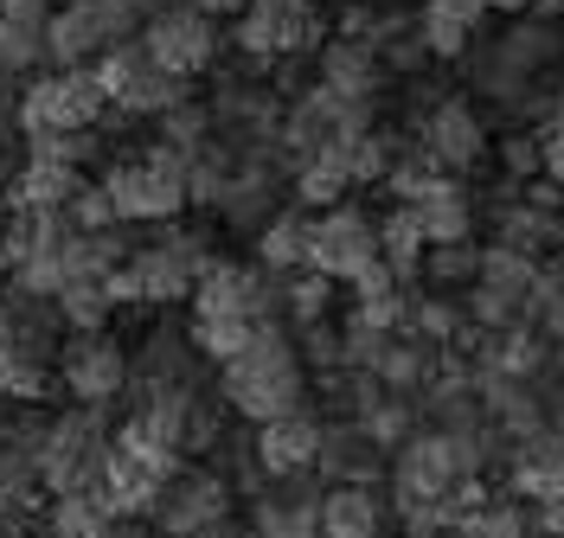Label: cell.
I'll use <instances>...</instances> for the list:
<instances>
[{"instance_id":"cell-1","label":"cell","mask_w":564,"mask_h":538,"mask_svg":"<svg viewBox=\"0 0 564 538\" xmlns=\"http://www.w3.org/2000/svg\"><path fill=\"white\" fill-rule=\"evenodd\" d=\"M218 392L245 424H270L282 410H302L308 404V359L295 347V327L289 321L257 327L245 347L218 365Z\"/></svg>"},{"instance_id":"cell-2","label":"cell","mask_w":564,"mask_h":538,"mask_svg":"<svg viewBox=\"0 0 564 538\" xmlns=\"http://www.w3.org/2000/svg\"><path fill=\"white\" fill-rule=\"evenodd\" d=\"M212 263V244L206 231H186V224H148V238H141L129 263L109 276L116 288V301L129 308V301H154V308H167V301H186L193 283H199V270Z\"/></svg>"},{"instance_id":"cell-3","label":"cell","mask_w":564,"mask_h":538,"mask_svg":"<svg viewBox=\"0 0 564 538\" xmlns=\"http://www.w3.org/2000/svg\"><path fill=\"white\" fill-rule=\"evenodd\" d=\"M109 449H116V410H109V404H70V410H52V430H45V449H39L45 494L97 487Z\"/></svg>"},{"instance_id":"cell-4","label":"cell","mask_w":564,"mask_h":538,"mask_svg":"<svg viewBox=\"0 0 564 538\" xmlns=\"http://www.w3.org/2000/svg\"><path fill=\"white\" fill-rule=\"evenodd\" d=\"M104 186H109V199H116L122 224H167V218H180L193 206V193H186V154L167 142L141 147L129 161H109Z\"/></svg>"},{"instance_id":"cell-5","label":"cell","mask_w":564,"mask_h":538,"mask_svg":"<svg viewBox=\"0 0 564 538\" xmlns=\"http://www.w3.org/2000/svg\"><path fill=\"white\" fill-rule=\"evenodd\" d=\"M129 372H135V353L109 333V327H90V333H77L65 327V340H58V392L70 404H129Z\"/></svg>"},{"instance_id":"cell-6","label":"cell","mask_w":564,"mask_h":538,"mask_svg":"<svg viewBox=\"0 0 564 538\" xmlns=\"http://www.w3.org/2000/svg\"><path fill=\"white\" fill-rule=\"evenodd\" d=\"M141 0H65L52 7V65H97L116 45L141 39Z\"/></svg>"},{"instance_id":"cell-7","label":"cell","mask_w":564,"mask_h":538,"mask_svg":"<svg viewBox=\"0 0 564 538\" xmlns=\"http://www.w3.org/2000/svg\"><path fill=\"white\" fill-rule=\"evenodd\" d=\"M109 109L104 77L90 65H58L52 77H33L20 97V129L26 135H70V129H97Z\"/></svg>"},{"instance_id":"cell-8","label":"cell","mask_w":564,"mask_h":538,"mask_svg":"<svg viewBox=\"0 0 564 538\" xmlns=\"http://www.w3.org/2000/svg\"><path fill=\"white\" fill-rule=\"evenodd\" d=\"M186 462L180 449L167 442H154V436H141L135 424H116V449H109L104 462V501L116 513H129V519H148V506L161 501V487H167V474Z\"/></svg>"},{"instance_id":"cell-9","label":"cell","mask_w":564,"mask_h":538,"mask_svg":"<svg viewBox=\"0 0 564 538\" xmlns=\"http://www.w3.org/2000/svg\"><path fill=\"white\" fill-rule=\"evenodd\" d=\"M193 315H238V321H289V301H282V276L263 263H231V256H212L193 283Z\"/></svg>"},{"instance_id":"cell-10","label":"cell","mask_w":564,"mask_h":538,"mask_svg":"<svg viewBox=\"0 0 564 538\" xmlns=\"http://www.w3.org/2000/svg\"><path fill=\"white\" fill-rule=\"evenodd\" d=\"M321 7L315 0H245V13L231 20V45L245 52L250 65H282L321 52Z\"/></svg>"},{"instance_id":"cell-11","label":"cell","mask_w":564,"mask_h":538,"mask_svg":"<svg viewBox=\"0 0 564 538\" xmlns=\"http://www.w3.org/2000/svg\"><path fill=\"white\" fill-rule=\"evenodd\" d=\"M372 122H379V103H352V97H334L327 84H308L295 103L282 109V147H289V161H308L321 147L372 129Z\"/></svg>"},{"instance_id":"cell-12","label":"cell","mask_w":564,"mask_h":538,"mask_svg":"<svg viewBox=\"0 0 564 538\" xmlns=\"http://www.w3.org/2000/svg\"><path fill=\"white\" fill-rule=\"evenodd\" d=\"M231 501H238V487H231L218 468L180 462L174 474H167V487H161V501L148 506V526H154L161 538H193L199 526L225 519V513H231Z\"/></svg>"},{"instance_id":"cell-13","label":"cell","mask_w":564,"mask_h":538,"mask_svg":"<svg viewBox=\"0 0 564 538\" xmlns=\"http://www.w3.org/2000/svg\"><path fill=\"white\" fill-rule=\"evenodd\" d=\"M97 77H104L109 103L122 109V116H167L174 103L193 97V84L174 77L167 65H154L141 39H129V45H116L109 58H97Z\"/></svg>"},{"instance_id":"cell-14","label":"cell","mask_w":564,"mask_h":538,"mask_svg":"<svg viewBox=\"0 0 564 538\" xmlns=\"http://www.w3.org/2000/svg\"><path fill=\"white\" fill-rule=\"evenodd\" d=\"M379 263V218L366 212V206H327L315 212V238H308V270L321 276H334V283H352L359 270H372Z\"/></svg>"},{"instance_id":"cell-15","label":"cell","mask_w":564,"mask_h":538,"mask_svg":"<svg viewBox=\"0 0 564 538\" xmlns=\"http://www.w3.org/2000/svg\"><path fill=\"white\" fill-rule=\"evenodd\" d=\"M141 45H148V58H154V65H167L174 77H199V72L218 65L225 33H218V20H212V13H199L193 0H180V7L154 13V20L141 26Z\"/></svg>"},{"instance_id":"cell-16","label":"cell","mask_w":564,"mask_h":538,"mask_svg":"<svg viewBox=\"0 0 564 538\" xmlns=\"http://www.w3.org/2000/svg\"><path fill=\"white\" fill-rule=\"evenodd\" d=\"M417 147L443 167V174H475L488 161V122L468 97H436V103L417 116Z\"/></svg>"},{"instance_id":"cell-17","label":"cell","mask_w":564,"mask_h":538,"mask_svg":"<svg viewBox=\"0 0 564 538\" xmlns=\"http://www.w3.org/2000/svg\"><path fill=\"white\" fill-rule=\"evenodd\" d=\"M391 455L372 442V436L359 430L352 417H327L321 424V449H315V474L327 481V487H340V481H386Z\"/></svg>"},{"instance_id":"cell-18","label":"cell","mask_w":564,"mask_h":538,"mask_svg":"<svg viewBox=\"0 0 564 538\" xmlns=\"http://www.w3.org/2000/svg\"><path fill=\"white\" fill-rule=\"evenodd\" d=\"M321 424L327 417H315L308 404L302 410H282V417H270V424H257V462H263V474L270 481H282V474H308L315 468V449H321Z\"/></svg>"},{"instance_id":"cell-19","label":"cell","mask_w":564,"mask_h":538,"mask_svg":"<svg viewBox=\"0 0 564 538\" xmlns=\"http://www.w3.org/2000/svg\"><path fill=\"white\" fill-rule=\"evenodd\" d=\"M398 513L372 481H340L321 494V538H391Z\"/></svg>"},{"instance_id":"cell-20","label":"cell","mask_w":564,"mask_h":538,"mask_svg":"<svg viewBox=\"0 0 564 538\" xmlns=\"http://www.w3.org/2000/svg\"><path fill=\"white\" fill-rule=\"evenodd\" d=\"M315 84H327L334 97H352V103H379L391 84V65L379 58V45H359V39H327L321 45V77Z\"/></svg>"},{"instance_id":"cell-21","label":"cell","mask_w":564,"mask_h":538,"mask_svg":"<svg viewBox=\"0 0 564 538\" xmlns=\"http://www.w3.org/2000/svg\"><path fill=\"white\" fill-rule=\"evenodd\" d=\"M186 378H206V353L193 347V333L174 327H154L135 347V372H129V397L135 392H161V385H186Z\"/></svg>"},{"instance_id":"cell-22","label":"cell","mask_w":564,"mask_h":538,"mask_svg":"<svg viewBox=\"0 0 564 538\" xmlns=\"http://www.w3.org/2000/svg\"><path fill=\"white\" fill-rule=\"evenodd\" d=\"M507 481L520 501H564V430H532L527 442H507Z\"/></svg>"},{"instance_id":"cell-23","label":"cell","mask_w":564,"mask_h":538,"mask_svg":"<svg viewBox=\"0 0 564 538\" xmlns=\"http://www.w3.org/2000/svg\"><path fill=\"white\" fill-rule=\"evenodd\" d=\"M417 26H423L430 58H468V45L488 26V0H423Z\"/></svg>"},{"instance_id":"cell-24","label":"cell","mask_w":564,"mask_h":538,"mask_svg":"<svg viewBox=\"0 0 564 538\" xmlns=\"http://www.w3.org/2000/svg\"><path fill=\"white\" fill-rule=\"evenodd\" d=\"M417 224H423V244H468L475 238V218H481V206L468 199V186H462L456 174H443L430 193H423L417 206Z\"/></svg>"},{"instance_id":"cell-25","label":"cell","mask_w":564,"mask_h":538,"mask_svg":"<svg viewBox=\"0 0 564 538\" xmlns=\"http://www.w3.org/2000/svg\"><path fill=\"white\" fill-rule=\"evenodd\" d=\"M308 238H315V212L308 206H282V212L263 218V231H257V263L263 270H308Z\"/></svg>"},{"instance_id":"cell-26","label":"cell","mask_w":564,"mask_h":538,"mask_svg":"<svg viewBox=\"0 0 564 538\" xmlns=\"http://www.w3.org/2000/svg\"><path fill=\"white\" fill-rule=\"evenodd\" d=\"M494 244H513L527 256H545L552 244H564V212L552 206H532V199H507L494 218Z\"/></svg>"},{"instance_id":"cell-27","label":"cell","mask_w":564,"mask_h":538,"mask_svg":"<svg viewBox=\"0 0 564 538\" xmlns=\"http://www.w3.org/2000/svg\"><path fill=\"white\" fill-rule=\"evenodd\" d=\"M45 538H97L116 519V506L104 501V487H70V494H45Z\"/></svg>"},{"instance_id":"cell-28","label":"cell","mask_w":564,"mask_h":538,"mask_svg":"<svg viewBox=\"0 0 564 538\" xmlns=\"http://www.w3.org/2000/svg\"><path fill=\"white\" fill-rule=\"evenodd\" d=\"M45 513V474L39 455L0 442V519H39Z\"/></svg>"},{"instance_id":"cell-29","label":"cell","mask_w":564,"mask_h":538,"mask_svg":"<svg viewBox=\"0 0 564 538\" xmlns=\"http://www.w3.org/2000/svg\"><path fill=\"white\" fill-rule=\"evenodd\" d=\"M84 186V167H65V161H45V154H26L20 179L7 186V206H70V193Z\"/></svg>"},{"instance_id":"cell-30","label":"cell","mask_w":564,"mask_h":538,"mask_svg":"<svg viewBox=\"0 0 564 538\" xmlns=\"http://www.w3.org/2000/svg\"><path fill=\"white\" fill-rule=\"evenodd\" d=\"M39 65H52V20H33V13H0V72L33 77Z\"/></svg>"},{"instance_id":"cell-31","label":"cell","mask_w":564,"mask_h":538,"mask_svg":"<svg viewBox=\"0 0 564 538\" xmlns=\"http://www.w3.org/2000/svg\"><path fill=\"white\" fill-rule=\"evenodd\" d=\"M456 532L462 538H539L532 532V506L520 494H481L456 519Z\"/></svg>"},{"instance_id":"cell-32","label":"cell","mask_w":564,"mask_h":538,"mask_svg":"<svg viewBox=\"0 0 564 538\" xmlns=\"http://www.w3.org/2000/svg\"><path fill=\"white\" fill-rule=\"evenodd\" d=\"M423 224H417V212L411 206H391L386 218H379V256L391 263V276L398 283H417L423 276Z\"/></svg>"},{"instance_id":"cell-33","label":"cell","mask_w":564,"mask_h":538,"mask_svg":"<svg viewBox=\"0 0 564 538\" xmlns=\"http://www.w3.org/2000/svg\"><path fill=\"white\" fill-rule=\"evenodd\" d=\"M116 288H109V276H77V283L58 288V315H65V327H77V333H90V327H109L116 321Z\"/></svg>"},{"instance_id":"cell-34","label":"cell","mask_w":564,"mask_h":538,"mask_svg":"<svg viewBox=\"0 0 564 538\" xmlns=\"http://www.w3.org/2000/svg\"><path fill=\"white\" fill-rule=\"evenodd\" d=\"M475 276H481V244L468 238V244H430V251H423V276L417 283L462 295V288H475Z\"/></svg>"},{"instance_id":"cell-35","label":"cell","mask_w":564,"mask_h":538,"mask_svg":"<svg viewBox=\"0 0 564 538\" xmlns=\"http://www.w3.org/2000/svg\"><path fill=\"white\" fill-rule=\"evenodd\" d=\"M161 129H154V142L180 147V154H193V147H206L212 135H218V116H212V103H199V97H186V103H174L167 116H154Z\"/></svg>"},{"instance_id":"cell-36","label":"cell","mask_w":564,"mask_h":538,"mask_svg":"<svg viewBox=\"0 0 564 538\" xmlns=\"http://www.w3.org/2000/svg\"><path fill=\"white\" fill-rule=\"evenodd\" d=\"M334 276H321V270H289L282 276V301H289V327L302 321H327L334 315Z\"/></svg>"},{"instance_id":"cell-37","label":"cell","mask_w":564,"mask_h":538,"mask_svg":"<svg viewBox=\"0 0 564 538\" xmlns=\"http://www.w3.org/2000/svg\"><path fill=\"white\" fill-rule=\"evenodd\" d=\"M295 347L308 359V378L315 372H334V365H347V327H334V315L327 321H302L295 327Z\"/></svg>"},{"instance_id":"cell-38","label":"cell","mask_w":564,"mask_h":538,"mask_svg":"<svg viewBox=\"0 0 564 538\" xmlns=\"http://www.w3.org/2000/svg\"><path fill=\"white\" fill-rule=\"evenodd\" d=\"M398 20H404V13H398V7H386V0H352L347 13H340V26H334V33L359 39V45H386Z\"/></svg>"},{"instance_id":"cell-39","label":"cell","mask_w":564,"mask_h":538,"mask_svg":"<svg viewBox=\"0 0 564 538\" xmlns=\"http://www.w3.org/2000/svg\"><path fill=\"white\" fill-rule=\"evenodd\" d=\"M500 167L513 186H527V179L545 174V142H539V129H513V135H500Z\"/></svg>"},{"instance_id":"cell-40","label":"cell","mask_w":564,"mask_h":538,"mask_svg":"<svg viewBox=\"0 0 564 538\" xmlns=\"http://www.w3.org/2000/svg\"><path fill=\"white\" fill-rule=\"evenodd\" d=\"M20 167H26V129L20 122H0V193L20 179Z\"/></svg>"},{"instance_id":"cell-41","label":"cell","mask_w":564,"mask_h":538,"mask_svg":"<svg viewBox=\"0 0 564 538\" xmlns=\"http://www.w3.org/2000/svg\"><path fill=\"white\" fill-rule=\"evenodd\" d=\"M20 97H26V77L0 72V122H20Z\"/></svg>"},{"instance_id":"cell-42","label":"cell","mask_w":564,"mask_h":538,"mask_svg":"<svg viewBox=\"0 0 564 538\" xmlns=\"http://www.w3.org/2000/svg\"><path fill=\"white\" fill-rule=\"evenodd\" d=\"M539 142H545V179H558L564 186V135L558 129H539Z\"/></svg>"},{"instance_id":"cell-43","label":"cell","mask_w":564,"mask_h":538,"mask_svg":"<svg viewBox=\"0 0 564 538\" xmlns=\"http://www.w3.org/2000/svg\"><path fill=\"white\" fill-rule=\"evenodd\" d=\"M97 538H161V532H154L148 519H129V513H116V519H109V526H104Z\"/></svg>"},{"instance_id":"cell-44","label":"cell","mask_w":564,"mask_h":538,"mask_svg":"<svg viewBox=\"0 0 564 538\" xmlns=\"http://www.w3.org/2000/svg\"><path fill=\"white\" fill-rule=\"evenodd\" d=\"M193 538H250V526L238 519V513H225V519H212V526H199Z\"/></svg>"},{"instance_id":"cell-45","label":"cell","mask_w":564,"mask_h":538,"mask_svg":"<svg viewBox=\"0 0 564 538\" xmlns=\"http://www.w3.org/2000/svg\"><path fill=\"white\" fill-rule=\"evenodd\" d=\"M199 13H212V20H238L245 13V0H193Z\"/></svg>"},{"instance_id":"cell-46","label":"cell","mask_w":564,"mask_h":538,"mask_svg":"<svg viewBox=\"0 0 564 538\" xmlns=\"http://www.w3.org/2000/svg\"><path fill=\"white\" fill-rule=\"evenodd\" d=\"M0 13H33V20H52V0H0Z\"/></svg>"},{"instance_id":"cell-47","label":"cell","mask_w":564,"mask_h":538,"mask_svg":"<svg viewBox=\"0 0 564 538\" xmlns=\"http://www.w3.org/2000/svg\"><path fill=\"white\" fill-rule=\"evenodd\" d=\"M539 129H558V135H564V84L552 90V109H545V122H539Z\"/></svg>"},{"instance_id":"cell-48","label":"cell","mask_w":564,"mask_h":538,"mask_svg":"<svg viewBox=\"0 0 564 538\" xmlns=\"http://www.w3.org/2000/svg\"><path fill=\"white\" fill-rule=\"evenodd\" d=\"M539 0H488V13H532Z\"/></svg>"},{"instance_id":"cell-49","label":"cell","mask_w":564,"mask_h":538,"mask_svg":"<svg viewBox=\"0 0 564 538\" xmlns=\"http://www.w3.org/2000/svg\"><path fill=\"white\" fill-rule=\"evenodd\" d=\"M167 7H180V0H141V13L154 20V13H167Z\"/></svg>"},{"instance_id":"cell-50","label":"cell","mask_w":564,"mask_h":538,"mask_svg":"<svg viewBox=\"0 0 564 538\" xmlns=\"http://www.w3.org/2000/svg\"><path fill=\"white\" fill-rule=\"evenodd\" d=\"M20 526H26V519H0V538H26Z\"/></svg>"},{"instance_id":"cell-51","label":"cell","mask_w":564,"mask_h":538,"mask_svg":"<svg viewBox=\"0 0 564 538\" xmlns=\"http://www.w3.org/2000/svg\"><path fill=\"white\" fill-rule=\"evenodd\" d=\"M398 538H462L456 526H443V532H398Z\"/></svg>"}]
</instances>
